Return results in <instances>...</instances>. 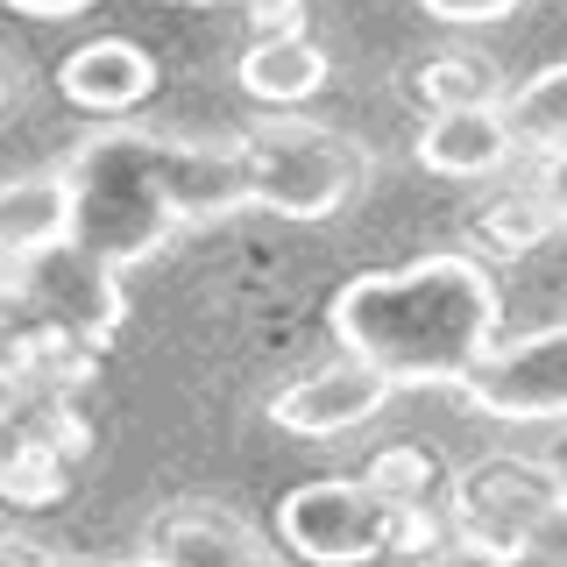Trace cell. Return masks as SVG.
I'll use <instances>...</instances> for the list:
<instances>
[{
	"label": "cell",
	"instance_id": "cell-1",
	"mask_svg": "<svg viewBox=\"0 0 567 567\" xmlns=\"http://www.w3.org/2000/svg\"><path fill=\"white\" fill-rule=\"evenodd\" d=\"M71 241L106 270L150 262L177 227H206L248 206L235 142H192L156 128H100L64 156Z\"/></svg>",
	"mask_w": 567,
	"mask_h": 567
},
{
	"label": "cell",
	"instance_id": "cell-2",
	"mask_svg": "<svg viewBox=\"0 0 567 567\" xmlns=\"http://www.w3.org/2000/svg\"><path fill=\"white\" fill-rule=\"evenodd\" d=\"M333 341L369 362L390 390H461L496 348L504 298L475 256H419L398 270H362L333 291Z\"/></svg>",
	"mask_w": 567,
	"mask_h": 567
},
{
	"label": "cell",
	"instance_id": "cell-3",
	"mask_svg": "<svg viewBox=\"0 0 567 567\" xmlns=\"http://www.w3.org/2000/svg\"><path fill=\"white\" fill-rule=\"evenodd\" d=\"M235 156H241L248 206L277 213V220H333L362 192V171H369L362 142L298 114L256 121L248 135H235Z\"/></svg>",
	"mask_w": 567,
	"mask_h": 567
},
{
	"label": "cell",
	"instance_id": "cell-4",
	"mask_svg": "<svg viewBox=\"0 0 567 567\" xmlns=\"http://www.w3.org/2000/svg\"><path fill=\"white\" fill-rule=\"evenodd\" d=\"M567 511L560 483L546 475L539 454H489L475 468L454 475V504H447V525H454V546L461 554H483L496 567H518L539 554V532Z\"/></svg>",
	"mask_w": 567,
	"mask_h": 567
},
{
	"label": "cell",
	"instance_id": "cell-5",
	"mask_svg": "<svg viewBox=\"0 0 567 567\" xmlns=\"http://www.w3.org/2000/svg\"><path fill=\"white\" fill-rule=\"evenodd\" d=\"M0 277L22 291V306L43 319V327H58V333H71V341H85L93 354L114 341V327L128 319L121 270H106L100 256H85L71 235L50 241V248H35V256L0 262Z\"/></svg>",
	"mask_w": 567,
	"mask_h": 567
},
{
	"label": "cell",
	"instance_id": "cell-6",
	"mask_svg": "<svg viewBox=\"0 0 567 567\" xmlns=\"http://www.w3.org/2000/svg\"><path fill=\"white\" fill-rule=\"evenodd\" d=\"M277 539L312 567H369L390 554V504L362 475H319L277 504Z\"/></svg>",
	"mask_w": 567,
	"mask_h": 567
},
{
	"label": "cell",
	"instance_id": "cell-7",
	"mask_svg": "<svg viewBox=\"0 0 567 567\" xmlns=\"http://www.w3.org/2000/svg\"><path fill=\"white\" fill-rule=\"evenodd\" d=\"M461 398L483 419L511 425H560L567 419V327H539L518 341H496L475 377L461 383Z\"/></svg>",
	"mask_w": 567,
	"mask_h": 567
},
{
	"label": "cell",
	"instance_id": "cell-8",
	"mask_svg": "<svg viewBox=\"0 0 567 567\" xmlns=\"http://www.w3.org/2000/svg\"><path fill=\"white\" fill-rule=\"evenodd\" d=\"M383 404H390V383L369 362L341 354V362H327V369H312V377L284 383L277 398H270V425H284V433H298V440H333V433L369 425Z\"/></svg>",
	"mask_w": 567,
	"mask_h": 567
},
{
	"label": "cell",
	"instance_id": "cell-9",
	"mask_svg": "<svg viewBox=\"0 0 567 567\" xmlns=\"http://www.w3.org/2000/svg\"><path fill=\"white\" fill-rule=\"evenodd\" d=\"M518 121H511V106H447V114H425V128L412 142L419 171L433 177H461V185H475V177H496L518 164Z\"/></svg>",
	"mask_w": 567,
	"mask_h": 567
},
{
	"label": "cell",
	"instance_id": "cell-10",
	"mask_svg": "<svg viewBox=\"0 0 567 567\" xmlns=\"http://www.w3.org/2000/svg\"><path fill=\"white\" fill-rule=\"evenodd\" d=\"M150 560L156 567H277V554L262 546V532L227 504H171L150 525Z\"/></svg>",
	"mask_w": 567,
	"mask_h": 567
},
{
	"label": "cell",
	"instance_id": "cell-11",
	"mask_svg": "<svg viewBox=\"0 0 567 567\" xmlns=\"http://www.w3.org/2000/svg\"><path fill=\"white\" fill-rule=\"evenodd\" d=\"M58 93L85 114H135L156 93V58L128 35H93L58 64Z\"/></svg>",
	"mask_w": 567,
	"mask_h": 567
},
{
	"label": "cell",
	"instance_id": "cell-12",
	"mask_svg": "<svg viewBox=\"0 0 567 567\" xmlns=\"http://www.w3.org/2000/svg\"><path fill=\"white\" fill-rule=\"evenodd\" d=\"M327 85V50L312 35H256L241 50V93L262 106H306Z\"/></svg>",
	"mask_w": 567,
	"mask_h": 567
},
{
	"label": "cell",
	"instance_id": "cell-13",
	"mask_svg": "<svg viewBox=\"0 0 567 567\" xmlns=\"http://www.w3.org/2000/svg\"><path fill=\"white\" fill-rule=\"evenodd\" d=\"M71 235V185L64 171H35V177H8L0 185V262L35 256V248Z\"/></svg>",
	"mask_w": 567,
	"mask_h": 567
},
{
	"label": "cell",
	"instance_id": "cell-14",
	"mask_svg": "<svg viewBox=\"0 0 567 567\" xmlns=\"http://www.w3.org/2000/svg\"><path fill=\"white\" fill-rule=\"evenodd\" d=\"M71 489V461L58 447H43V440H0V504L14 511H35V504H58Z\"/></svg>",
	"mask_w": 567,
	"mask_h": 567
},
{
	"label": "cell",
	"instance_id": "cell-15",
	"mask_svg": "<svg viewBox=\"0 0 567 567\" xmlns=\"http://www.w3.org/2000/svg\"><path fill=\"white\" fill-rule=\"evenodd\" d=\"M546 235H554V213H546V199L532 185L496 192V199L475 213V241H483L489 256H532Z\"/></svg>",
	"mask_w": 567,
	"mask_h": 567
},
{
	"label": "cell",
	"instance_id": "cell-16",
	"mask_svg": "<svg viewBox=\"0 0 567 567\" xmlns=\"http://www.w3.org/2000/svg\"><path fill=\"white\" fill-rule=\"evenodd\" d=\"M412 93L425 100V114H447V106H496L504 85H496V71L475 58V50H440L412 79Z\"/></svg>",
	"mask_w": 567,
	"mask_h": 567
},
{
	"label": "cell",
	"instance_id": "cell-17",
	"mask_svg": "<svg viewBox=\"0 0 567 567\" xmlns=\"http://www.w3.org/2000/svg\"><path fill=\"white\" fill-rule=\"evenodd\" d=\"M504 106H511V121H518V142H525V150L567 142V64L539 71V79H525Z\"/></svg>",
	"mask_w": 567,
	"mask_h": 567
},
{
	"label": "cell",
	"instance_id": "cell-18",
	"mask_svg": "<svg viewBox=\"0 0 567 567\" xmlns=\"http://www.w3.org/2000/svg\"><path fill=\"white\" fill-rule=\"evenodd\" d=\"M362 483L377 489L390 511H398V504H433L440 461H433V447H419V440H398V447H383L377 461H369V475H362Z\"/></svg>",
	"mask_w": 567,
	"mask_h": 567
},
{
	"label": "cell",
	"instance_id": "cell-19",
	"mask_svg": "<svg viewBox=\"0 0 567 567\" xmlns=\"http://www.w3.org/2000/svg\"><path fill=\"white\" fill-rule=\"evenodd\" d=\"M532 192L546 199V213H554V227H567V142H546V150H539Z\"/></svg>",
	"mask_w": 567,
	"mask_h": 567
},
{
	"label": "cell",
	"instance_id": "cell-20",
	"mask_svg": "<svg viewBox=\"0 0 567 567\" xmlns=\"http://www.w3.org/2000/svg\"><path fill=\"white\" fill-rule=\"evenodd\" d=\"M0 567H156L150 554L142 560H71V554H50V546H29V539H0Z\"/></svg>",
	"mask_w": 567,
	"mask_h": 567
},
{
	"label": "cell",
	"instance_id": "cell-21",
	"mask_svg": "<svg viewBox=\"0 0 567 567\" xmlns=\"http://www.w3.org/2000/svg\"><path fill=\"white\" fill-rule=\"evenodd\" d=\"M433 22H454V29H483V22H504L518 0H419Z\"/></svg>",
	"mask_w": 567,
	"mask_h": 567
},
{
	"label": "cell",
	"instance_id": "cell-22",
	"mask_svg": "<svg viewBox=\"0 0 567 567\" xmlns=\"http://www.w3.org/2000/svg\"><path fill=\"white\" fill-rule=\"evenodd\" d=\"M256 35H306V14H298V0H241Z\"/></svg>",
	"mask_w": 567,
	"mask_h": 567
},
{
	"label": "cell",
	"instance_id": "cell-23",
	"mask_svg": "<svg viewBox=\"0 0 567 567\" xmlns=\"http://www.w3.org/2000/svg\"><path fill=\"white\" fill-rule=\"evenodd\" d=\"M8 8H22V14H43V22H58V14H79V8H93V0H8ZM185 8H220V0H185Z\"/></svg>",
	"mask_w": 567,
	"mask_h": 567
},
{
	"label": "cell",
	"instance_id": "cell-24",
	"mask_svg": "<svg viewBox=\"0 0 567 567\" xmlns=\"http://www.w3.org/2000/svg\"><path fill=\"white\" fill-rule=\"evenodd\" d=\"M539 461H546V475H554L560 496H567V419L554 425V440H546V454H539Z\"/></svg>",
	"mask_w": 567,
	"mask_h": 567
},
{
	"label": "cell",
	"instance_id": "cell-25",
	"mask_svg": "<svg viewBox=\"0 0 567 567\" xmlns=\"http://www.w3.org/2000/svg\"><path fill=\"white\" fill-rule=\"evenodd\" d=\"M539 560H546V567H567V511L539 532Z\"/></svg>",
	"mask_w": 567,
	"mask_h": 567
},
{
	"label": "cell",
	"instance_id": "cell-26",
	"mask_svg": "<svg viewBox=\"0 0 567 567\" xmlns=\"http://www.w3.org/2000/svg\"><path fill=\"white\" fill-rule=\"evenodd\" d=\"M8 100H14V79H8V71H0V114H8Z\"/></svg>",
	"mask_w": 567,
	"mask_h": 567
}]
</instances>
